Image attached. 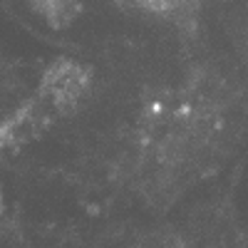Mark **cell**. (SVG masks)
I'll use <instances>...</instances> for the list:
<instances>
[{
    "mask_svg": "<svg viewBox=\"0 0 248 248\" xmlns=\"http://www.w3.org/2000/svg\"><path fill=\"white\" fill-rule=\"evenodd\" d=\"M139 5H144V8H149V10H169V8H174L179 0H137Z\"/></svg>",
    "mask_w": 248,
    "mask_h": 248,
    "instance_id": "2",
    "label": "cell"
},
{
    "mask_svg": "<svg viewBox=\"0 0 248 248\" xmlns=\"http://www.w3.org/2000/svg\"><path fill=\"white\" fill-rule=\"evenodd\" d=\"M28 3H32L43 15H47L50 20H60V23H65V20L72 15L75 10V3L77 0H28Z\"/></svg>",
    "mask_w": 248,
    "mask_h": 248,
    "instance_id": "1",
    "label": "cell"
}]
</instances>
